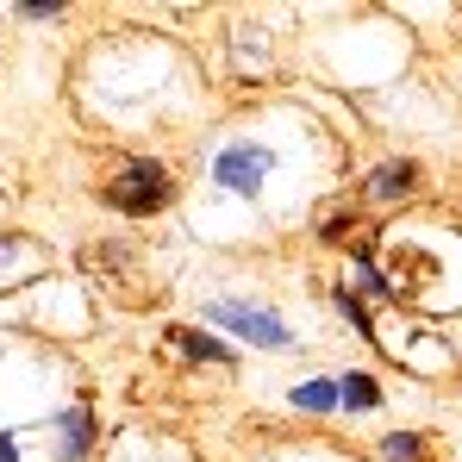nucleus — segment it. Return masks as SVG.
Returning <instances> with one entry per match:
<instances>
[{
  "instance_id": "nucleus-11",
  "label": "nucleus",
  "mask_w": 462,
  "mask_h": 462,
  "mask_svg": "<svg viewBox=\"0 0 462 462\" xmlns=\"http://www.w3.org/2000/svg\"><path fill=\"white\" fill-rule=\"evenodd\" d=\"M337 307L350 312V325H356V331H363V337H382V331H375V319H369V307H363V300H356V294H350V288H337Z\"/></svg>"
},
{
  "instance_id": "nucleus-8",
  "label": "nucleus",
  "mask_w": 462,
  "mask_h": 462,
  "mask_svg": "<svg viewBox=\"0 0 462 462\" xmlns=\"http://www.w3.org/2000/svg\"><path fill=\"white\" fill-rule=\"evenodd\" d=\"M375 462H431V438H419V431H387Z\"/></svg>"
},
{
  "instance_id": "nucleus-12",
  "label": "nucleus",
  "mask_w": 462,
  "mask_h": 462,
  "mask_svg": "<svg viewBox=\"0 0 462 462\" xmlns=\"http://www.w3.org/2000/svg\"><path fill=\"white\" fill-rule=\"evenodd\" d=\"M19 13H25V19H57V13H63V0H25Z\"/></svg>"
},
{
  "instance_id": "nucleus-2",
  "label": "nucleus",
  "mask_w": 462,
  "mask_h": 462,
  "mask_svg": "<svg viewBox=\"0 0 462 462\" xmlns=\"http://www.w3.org/2000/svg\"><path fill=\"white\" fill-rule=\"evenodd\" d=\"M81 269H88L113 300H151V294H156L151 282H144V256L125 250V244H113V237L88 244V250H81Z\"/></svg>"
},
{
  "instance_id": "nucleus-10",
  "label": "nucleus",
  "mask_w": 462,
  "mask_h": 462,
  "mask_svg": "<svg viewBox=\"0 0 462 462\" xmlns=\"http://www.w3.org/2000/svg\"><path fill=\"white\" fill-rule=\"evenodd\" d=\"M337 393H344V406H350V412H375V406H382V387L369 382V375H344Z\"/></svg>"
},
{
  "instance_id": "nucleus-4",
  "label": "nucleus",
  "mask_w": 462,
  "mask_h": 462,
  "mask_svg": "<svg viewBox=\"0 0 462 462\" xmlns=\"http://www.w3.org/2000/svg\"><path fill=\"white\" fill-rule=\"evenodd\" d=\"M269 169H275V151H269V144H226V151L213 156V175H219V188L244 194V200H256V194H263Z\"/></svg>"
},
{
  "instance_id": "nucleus-1",
  "label": "nucleus",
  "mask_w": 462,
  "mask_h": 462,
  "mask_svg": "<svg viewBox=\"0 0 462 462\" xmlns=\"http://www.w3.org/2000/svg\"><path fill=\"white\" fill-rule=\"evenodd\" d=\"M100 200L113 213H132V219H151L175 200V175L156 162V156H125L100 175Z\"/></svg>"
},
{
  "instance_id": "nucleus-14",
  "label": "nucleus",
  "mask_w": 462,
  "mask_h": 462,
  "mask_svg": "<svg viewBox=\"0 0 462 462\" xmlns=\"http://www.w3.org/2000/svg\"><path fill=\"white\" fill-rule=\"evenodd\" d=\"M13 250H25V237H0V256H13Z\"/></svg>"
},
{
  "instance_id": "nucleus-3",
  "label": "nucleus",
  "mask_w": 462,
  "mask_h": 462,
  "mask_svg": "<svg viewBox=\"0 0 462 462\" xmlns=\"http://www.w3.org/2000/svg\"><path fill=\"white\" fill-rule=\"evenodd\" d=\"M207 319H213V325H226L231 337H250V344H263V350H288V344H294V331H288L275 312L244 307V300H213V307H207Z\"/></svg>"
},
{
  "instance_id": "nucleus-6",
  "label": "nucleus",
  "mask_w": 462,
  "mask_h": 462,
  "mask_svg": "<svg viewBox=\"0 0 462 462\" xmlns=\"http://www.w3.org/2000/svg\"><path fill=\"white\" fill-rule=\"evenodd\" d=\"M169 350H175V356H194V363H207V369H226V363H237L226 344H213L207 331H181V325L169 331Z\"/></svg>"
},
{
  "instance_id": "nucleus-9",
  "label": "nucleus",
  "mask_w": 462,
  "mask_h": 462,
  "mask_svg": "<svg viewBox=\"0 0 462 462\" xmlns=\"http://www.w3.org/2000/svg\"><path fill=\"white\" fill-rule=\"evenodd\" d=\"M288 400H294V412H337V406H344L337 382H300Z\"/></svg>"
},
{
  "instance_id": "nucleus-7",
  "label": "nucleus",
  "mask_w": 462,
  "mask_h": 462,
  "mask_svg": "<svg viewBox=\"0 0 462 462\" xmlns=\"http://www.w3.org/2000/svg\"><path fill=\"white\" fill-rule=\"evenodd\" d=\"M57 431H63V462H81L88 444H94V412H88V406H69V412L57 419Z\"/></svg>"
},
{
  "instance_id": "nucleus-13",
  "label": "nucleus",
  "mask_w": 462,
  "mask_h": 462,
  "mask_svg": "<svg viewBox=\"0 0 462 462\" xmlns=\"http://www.w3.org/2000/svg\"><path fill=\"white\" fill-rule=\"evenodd\" d=\"M0 462H19V438H0Z\"/></svg>"
},
{
  "instance_id": "nucleus-5",
  "label": "nucleus",
  "mask_w": 462,
  "mask_h": 462,
  "mask_svg": "<svg viewBox=\"0 0 462 462\" xmlns=\"http://www.w3.org/2000/svg\"><path fill=\"white\" fill-rule=\"evenodd\" d=\"M419 188V162H406V156H393V162H382L369 181H363V194L369 200H382V207H393V200H406Z\"/></svg>"
}]
</instances>
